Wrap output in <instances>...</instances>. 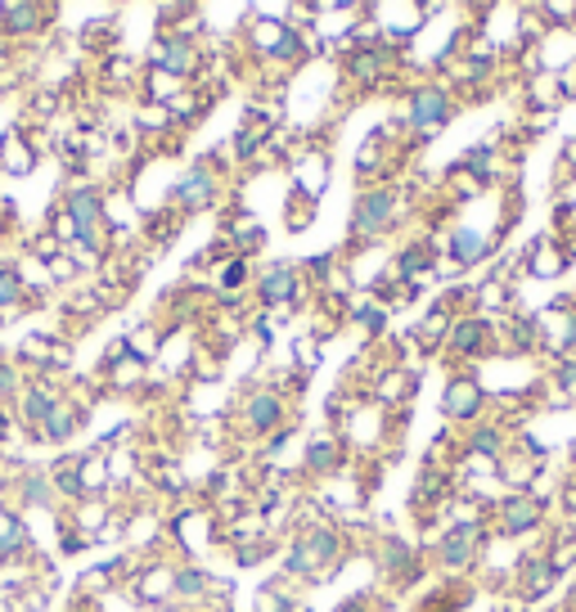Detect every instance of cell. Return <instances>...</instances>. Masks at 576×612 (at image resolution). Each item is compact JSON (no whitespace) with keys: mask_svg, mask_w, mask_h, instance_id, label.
<instances>
[{"mask_svg":"<svg viewBox=\"0 0 576 612\" xmlns=\"http://www.w3.org/2000/svg\"><path fill=\"white\" fill-rule=\"evenodd\" d=\"M550 509L536 501L531 491H505L501 501L491 505V527L495 536H505V541H522V536H536L545 527Z\"/></svg>","mask_w":576,"mask_h":612,"instance_id":"1","label":"cell"},{"mask_svg":"<svg viewBox=\"0 0 576 612\" xmlns=\"http://www.w3.org/2000/svg\"><path fill=\"white\" fill-rule=\"evenodd\" d=\"M397 216H401V195L392 185L361 189L356 203H352V235L356 239H378L397 225Z\"/></svg>","mask_w":576,"mask_h":612,"instance_id":"2","label":"cell"},{"mask_svg":"<svg viewBox=\"0 0 576 612\" xmlns=\"http://www.w3.org/2000/svg\"><path fill=\"white\" fill-rule=\"evenodd\" d=\"M459 113V104H455V91L450 86H437V82H428V86H414L410 95H405V122H410V131H419V136H437L450 118Z\"/></svg>","mask_w":576,"mask_h":612,"instance_id":"3","label":"cell"},{"mask_svg":"<svg viewBox=\"0 0 576 612\" xmlns=\"http://www.w3.org/2000/svg\"><path fill=\"white\" fill-rule=\"evenodd\" d=\"M442 348L450 356H459V361H482V356L501 352V329H495L491 316H473V311L469 316H455Z\"/></svg>","mask_w":576,"mask_h":612,"instance_id":"4","label":"cell"},{"mask_svg":"<svg viewBox=\"0 0 576 612\" xmlns=\"http://www.w3.org/2000/svg\"><path fill=\"white\" fill-rule=\"evenodd\" d=\"M482 541H486V522H450L433 545V563L442 572H469L482 554Z\"/></svg>","mask_w":576,"mask_h":612,"instance_id":"5","label":"cell"},{"mask_svg":"<svg viewBox=\"0 0 576 612\" xmlns=\"http://www.w3.org/2000/svg\"><path fill=\"white\" fill-rule=\"evenodd\" d=\"M486 401H491V392L473 374H455L446 382V392H442V414H446V424H455V428H473L478 419L486 414Z\"/></svg>","mask_w":576,"mask_h":612,"instance_id":"6","label":"cell"},{"mask_svg":"<svg viewBox=\"0 0 576 612\" xmlns=\"http://www.w3.org/2000/svg\"><path fill=\"white\" fill-rule=\"evenodd\" d=\"M509 446H514V433L501 424V419H478V424L465 433V442H459L465 459H473V464H491V469L509 455Z\"/></svg>","mask_w":576,"mask_h":612,"instance_id":"7","label":"cell"},{"mask_svg":"<svg viewBox=\"0 0 576 612\" xmlns=\"http://www.w3.org/2000/svg\"><path fill=\"white\" fill-rule=\"evenodd\" d=\"M216 195H221V180H216V172H212V158L195 163V167H189V172L176 180V189H172L176 208H185V212H203V208H212Z\"/></svg>","mask_w":576,"mask_h":612,"instance_id":"8","label":"cell"},{"mask_svg":"<svg viewBox=\"0 0 576 612\" xmlns=\"http://www.w3.org/2000/svg\"><path fill=\"white\" fill-rule=\"evenodd\" d=\"M63 212H68V221H72V239L86 244V248H95V244H99L95 229L104 225V199H99V189H91V185L72 189L68 203H63Z\"/></svg>","mask_w":576,"mask_h":612,"instance_id":"9","label":"cell"},{"mask_svg":"<svg viewBox=\"0 0 576 612\" xmlns=\"http://www.w3.org/2000/svg\"><path fill=\"white\" fill-rule=\"evenodd\" d=\"M559 581H563V572L550 563L545 550H541V554H527V558L518 563V599H522V603L550 599V595L559 590Z\"/></svg>","mask_w":576,"mask_h":612,"instance_id":"10","label":"cell"},{"mask_svg":"<svg viewBox=\"0 0 576 612\" xmlns=\"http://www.w3.org/2000/svg\"><path fill=\"white\" fill-rule=\"evenodd\" d=\"M495 248H501V239H495V235H482V229H473V225L450 229V244H446L455 271H473V266L491 261V257H495Z\"/></svg>","mask_w":576,"mask_h":612,"instance_id":"11","label":"cell"},{"mask_svg":"<svg viewBox=\"0 0 576 612\" xmlns=\"http://www.w3.org/2000/svg\"><path fill=\"white\" fill-rule=\"evenodd\" d=\"M284 419H289V405H284L280 392H252V397L244 401V424H248L257 437L280 433V428H284Z\"/></svg>","mask_w":576,"mask_h":612,"instance_id":"12","label":"cell"},{"mask_svg":"<svg viewBox=\"0 0 576 612\" xmlns=\"http://www.w3.org/2000/svg\"><path fill=\"white\" fill-rule=\"evenodd\" d=\"M297 293H302L297 266H271V271L257 275V297L266 306H289V302H297Z\"/></svg>","mask_w":576,"mask_h":612,"instance_id":"13","label":"cell"},{"mask_svg":"<svg viewBox=\"0 0 576 612\" xmlns=\"http://www.w3.org/2000/svg\"><path fill=\"white\" fill-rule=\"evenodd\" d=\"M424 275H437V248H433V239H414V244H405L397 252V280L414 284Z\"/></svg>","mask_w":576,"mask_h":612,"instance_id":"14","label":"cell"},{"mask_svg":"<svg viewBox=\"0 0 576 612\" xmlns=\"http://www.w3.org/2000/svg\"><path fill=\"white\" fill-rule=\"evenodd\" d=\"M383 572H388L392 581H414L419 572H424V558H419L414 545H405V541H397V536H388V541H383Z\"/></svg>","mask_w":576,"mask_h":612,"instance_id":"15","label":"cell"},{"mask_svg":"<svg viewBox=\"0 0 576 612\" xmlns=\"http://www.w3.org/2000/svg\"><path fill=\"white\" fill-rule=\"evenodd\" d=\"M302 545H306V554H311L316 567L342 558V536H338V527H311V531L302 536Z\"/></svg>","mask_w":576,"mask_h":612,"instance_id":"16","label":"cell"},{"mask_svg":"<svg viewBox=\"0 0 576 612\" xmlns=\"http://www.w3.org/2000/svg\"><path fill=\"white\" fill-rule=\"evenodd\" d=\"M55 410H59V397L46 392V388H32V392L23 397V419H27L32 428H46L50 419H55Z\"/></svg>","mask_w":576,"mask_h":612,"instance_id":"17","label":"cell"},{"mask_svg":"<svg viewBox=\"0 0 576 612\" xmlns=\"http://www.w3.org/2000/svg\"><path fill=\"white\" fill-rule=\"evenodd\" d=\"M158 68L172 72V76H185L189 68H195V46L172 36V42H163V50H158Z\"/></svg>","mask_w":576,"mask_h":612,"instance_id":"18","label":"cell"},{"mask_svg":"<svg viewBox=\"0 0 576 612\" xmlns=\"http://www.w3.org/2000/svg\"><path fill=\"white\" fill-rule=\"evenodd\" d=\"M212 590V572H203V567H180L176 572V599H203Z\"/></svg>","mask_w":576,"mask_h":612,"instance_id":"19","label":"cell"},{"mask_svg":"<svg viewBox=\"0 0 576 612\" xmlns=\"http://www.w3.org/2000/svg\"><path fill=\"white\" fill-rule=\"evenodd\" d=\"M77 428H82V414L59 405V410H55V419L42 428V437H46V442H72V433H77Z\"/></svg>","mask_w":576,"mask_h":612,"instance_id":"20","label":"cell"},{"mask_svg":"<svg viewBox=\"0 0 576 612\" xmlns=\"http://www.w3.org/2000/svg\"><path fill=\"white\" fill-rule=\"evenodd\" d=\"M0 19H5L10 32H36L42 27V10L36 5H0Z\"/></svg>","mask_w":576,"mask_h":612,"instance_id":"21","label":"cell"},{"mask_svg":"<svg viewBox=\"0 0 576 612\" xmlns=\"http://www.w3.org/2000/svg\"><path fill=\"white\" fill-rule=\"evenodd\" d=\"M356 325H361L369 338H378L383 329H388V306H383V302H361V306H356Z\"/></svg>","mask_w":576,"mask_h":612,"instance_id":"22","label":"cell"},{"mask_svg":"<svg viewBox=\"0 0 576 612\" xmlns=\"http://www.w3.org/2000/svg\"><path fill=\"white\" fill-rule=\"evenodd\" d=\"M338 464V442H316L311 450H306V469L311 473H329Z\"/></svg>","mask_w":576,"mask_h":612,"instance_id":"23","label":"cell"},{"mask_svg":"<svg viewBox=\"0 0 576 612\" xmlns=\"http://www.w3.org/2000/svg\"><path fill=\"white\" fill-rule=\"evenodd\" d=\"M388 68V59H383L378 50H361L356 59H352V72L361 76V82H378V72Z\"/></svg>","mask_w":576,"mask_h":612,"instance_id":"24","label":"cell"},{"mask_svg":"<svg viewBox=\"0 0 576 612\" xmlns=\"http://www.w3.org/2000/svg\"><path fill=\"white\" fill-rule=\"evenodd\" d=\"M554 505L563 509V518H567V522H576V473H572V469H567L563 486L554 491Z\"/></svg>","mask_w":576,"mask_h":612,"instance_id":"25","label":"cell"},{"mask_svg":"<svg viewBox=\"0 0 576 612\" xmlns=\"http://www.w3.org/2000/svg\"><path fill=\"white\" fill-rule=\"evenodd\" d=\"M289 572H297V577H311V572H316V563H311V554H306V545L297 541L293 550H289V563H284Z\"/></svg>","mask_w":576,"mask_h":612,"instance_id":"26","label":"cell"},{"mask_svg":"<svg viewBox=\"0 0 576 612\" xmlns=\"http://www.w3.org/2000/svg\"><path fill=\"white\" fill-rule=\"evenodd\" d=\"M19 545H23V527L14 518H5L0 522V554H14Z\"/></svg>","mask_w":576,"mask_h":612,"instance_id":"27","label":"cell"},{"mask_svg":"<svg viewBox=\"0 0 576 612\" xmlns=\"http://www.w3.org/2000/svg\"><path fill=\"white\" fill-rule=\"evenodd\" d=\"M244 280H248V266H244V261H230L225 275H221V289H239Z\"/></svg>","mask_w":576,"mask_h":612,"instance_id":"28","label":"cell"},{"mask_svg":"<svg viewBox=\"0 0 576 612\" xmlns=\"http://www.w3.org/2000/svg\"><path fill=\"white\" fill-rule=\"evenodd\" d=\"M27 501L32 505H46L50 501V482L46 478H27Z\"/></svg>","mask_w":576,"mask_h":612,"instance_id":"29","label":"cell"},{"mask_svg":"<svg viewBox=\"0 0 576 612\" xmlns=\"http://www.w3.org/2000/svg\"><path fill=\"white\" fill-rule=\"evenodd\" d=\"M306 271H316V280H325V275L333 271V252H325V257H311V261H306Z\"/></svg>","mask_w":576,"mask_h":612,"instance_id":"30","label":"cell"},{"mask_svg":"<svg viewBox=\"0 0 576 612\" xmlns=\"http://www.w3.org/2000/svg\"><path fill=\"white\" fill-rule=\"evenodd\" d=\"M10 388H14V369L0 365V392H10Z\"/></svg>","mask_w":576,"mask_h":612,"instance_id":"31","label":"cell"},{"mask_svg":"<svg viewBox=\"0 0 576 612\" xmlns=\"http://www.w3.org/2000/svg\"><path fill=\"white\" fill-rule=\"evenodd\" d=\"M567 455H572V459H567V464H572V473H576V442H572V450H567Z\"/></svg>","mask_w":576,"mask_h":612,"instance_id":"32","label":"cell"}]
</instances>
